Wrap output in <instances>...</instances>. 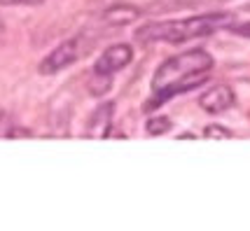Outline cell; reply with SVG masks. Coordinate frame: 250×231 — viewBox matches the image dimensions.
Here are the masks:
<instances>
[{
  "instance_id": "6da1fadb",
  "label": "cell",
  "mask_w": 250,
  "mask_h": 231,
  "mask_svg": "<svg viewBox=\"0 0 250 231\" xmlns=\"http://www.w3.org/2000/svg\"><path fill=\"white\" fill-rule=\"evenodd\" d=\"M213 66H215V61L206 49H189V52L166 58L152 77L154 96L147 100L145 110L150 112L178 94H185V91L206 84Z\"/></svg>"
},
{
  "instance_id": "7a4b0ae2",
  "label": "cell",
  "mask_w": 250,
  "mask_h": 231,
  "mask_svg": "<svg viewBox=\"0 0 250 231\" xmlns=\"http://www.w3.org/2000/svg\"><path fill=\"white\" fill-rule=\"evenodd\" d=\"M234 17L229 12H208V14H196V17H185V19H173V21H159L147 23L136 31V42H187L196 38H206L220 28H229Z\"/></svg>"
},
{
  "instance_id": "3957f363",
  "label": "cell",
  "mask_w": 250,
  "mask_h": 231,
  "mask_svg": "<svg viewBox=\"0 0 250 231\" xmlns=\"http://www.w3.org/2000/svg\"><path fill=\"white\" fill-rule=\"evenodd\" d=\"M84 52H87V47H84V40H82V38L63 40L59 47H54V49L40 61L38 70H40V75H56V73H61L65 68H70L75 61H80V58L84 56Z\"/></svg>"
},
{
  "instance_id": "277c9868",
  "label": "cell",
  "mask_w": 250,
  "mask_h": 231,
  "mask_svg": "<svg viewBox=\"0 0 250 231\" xmlns=\"http://www.w3.org/2000/svg\"><path fill=\"white\" fill-rule=\"evenodd\" d=\"M131 58H133V49L126 42L112 44L96 58L94 73H98V75H115V73H120V70L129 66Z\"/></svg>"
},
{
  "instance_id": "5b68a950",
  "label": "cell",
  "mask_w": 250,
  "mask_h": 231,
  "mask_svg": "<svg viewBox=\"0 0 250 231\" xmlns=\"http://www.w3.org/2000/svg\"><path fill=\"white\" fill-rule=\"evenodd\" d=\"M234 103H236V96H234V91H231L229 84H215V87H210L208 91H204L201 98H199L201 110L208 112V115H222Z\"/></svg>"
},
{
  "instance_id": "8992f818",
  "label": "cell",
  "mask_w": 250,
  "mask_h": 231,
  "mask_svg": "<svg viewBox=\"0 0 250 231\" xmlns=\"http://www.w3.org/2000/svg\"><path fill=\"white\" fill-rule=\"evenodd\" d=\"M112 115H115V105L112 103H101L96 110L89 115L87 119V138H108L110 126H112Z\"/></svg>"
},
{
  "instance_id": "52a82bcc",
  "label": "cell",
  "mask_w": 250,
  "mask_h": 231,
  "mask_svg": "<svg viewBox=\"0 0 250 231\" xmlns=\"http://www.w3.org/2000/svg\"><path fill=\"white\" fill-rule=\"evenodd\" d=\"M138 17H141V10L133 7V5H112L103 12V21L110 23V26H117V28L133 23Z\"/></svg>"
},
{
  "instance_id": "ba28073f",
  "label": "cell",
  "mask_w": 250,
  "mask_h": 231,
  "mask_svg": "<svg viewBox=\"0 0 250 231\" xmlns=\"http://www.w3.org/2000/svg\"><path fill=\"white\" fill-rule=\"evenodd\" d=\"M171 126H173V121L168 117H150L145 124V131H147V135H164V133L171 131Z\"/></svg>"
},
{
  "instance_id": "9c48e42d",
  "label": "cell",
  "mask_w": 250,
  "mask_h": 231,
  "mask_svg": "<svg viewBox=\"0 0 250 231\" xmlns=\"http://www.w3.org/2000/svg\"><path fill=\"white\" fill-rule=\"evenodd\" d=\"M110 79H112V75H98V73H94V77L89 79V94H94V96L105 94L110 89Z\"/></svg>"
},
{
  "instance_id": "30bf717a",
  "label": "cell",
  "mask_w": 250,
  "mask_h": 231,
  "mask_svg": "<svg viewBox=\"0 0 250 231\" xmlns=\"http://www.w3.org/2000/svg\"><path fill=\"white\" fill-rule=\"evenodd\" d=\"M234 133L229 131L227 126H220V124H210L204 129V138H210V140H225V138H231Z\"/></svg>"
},
{
  "instance_id": "8fae6325",
  "label": "cell",
  "mask_w": 250,
  "mask_h": 231,
  "mask_svg": "<svg viewBox=\"0 0 250 231\" xmlns=\"http://www.w3.org/2000/svg\"><path fill=\"white\" fill-rule=\"evenodd\" d=\"M229 31H231V33H236V35H243V38H250V23H236V26L231 23V26H229Z\"/></svg>"
},
{
  "instance_id": "7c38bea8",
  "label": "cell",
  "mask_w": 250,
  "mask_h": 231,
  "mask_svg": "<svg viewBox=\"0 0 250 231\" xmlns=\"http://www.w3.org/2000/svg\"><path fill=\"white\" fill-rule=\"evenodd\" d=\"M2 38H5V23H2V19H0V42H2Z\"/></svg>"
},
{
  "instance_id": "4fadbf2b",
  "label": "cell",
  "mask_w": 250,
  "mask_h": 231,
  "mask_svg": "<svg viewBox=\"0 0 250 231\" xmlns=\"http://www.w3.org/2000/svg\"><path fill=\"white\" fill-rule=\"evenodd\" d=\"M21 2H26V5H40V2H44V0H21Z\"/></svg>"
}]
</instances>
